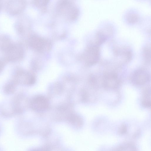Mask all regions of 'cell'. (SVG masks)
I'll return each mask as SVG.
<instances>
[{"label": "cell", "instance_id": "1", "mask_svg": "<svg viewBox=\"0 0 151 151\" xmlns=\"http://www.w3.org/2000/svg\"><path fill=\"white\" fill-rule=\"evenodd\" d=\"M26 0H6L4 3L5 9L7 13L12 16H19L26 6Z\"/></svg>", "mask_w": 151, "mask_h": 151}, {"label": "cell", "instance_id": "2", "mask_svg": "<svg viewBox=\"0 0 151 151\" xmlns=\"http://www.w3.org/2000/svg\"><path fill=\"white\" fill-rule=\"evenodd\" d=\"M100 51L99 46L94 44L90 46L87 50L85 55V60L87 65L92 66L99 61Z\"/></svg>", "mask_w": 151, "mask_h": 151}, {"label": "cell", "instance_id": "3", "mask_svg": "<svg viewBox=\"0 0 151 151\" xmlns=\"http://www.w3.org/2000/svg\"><path fill=\"white\" fill-rule=\"evenodd\" d=\"M30 105L34 111L38 112L45 111L49 106L48 99L42 96H37L33 98L30 101Z\"/></svg>", "mask_w": 151, "mask_h": 151}, {"label": "cell", "instance_id": "4", "mask_svg": "<svg viewBox=\"0 0 151 151\" xmlns=\"http://www.w3.org/2000/svg\"><path fill=\"white\" fill-rule=\"evenodd\" d=\"M150 75L147 71L143 69L135 70L131 76V81L135 84L138 85H144L150 79Z\"/></svg>", "mask_w": 151, "mask_h": 151}, {"label": "cell", "instance_id": "5", "mask_svg": "<svg viewBox=\"0 0 151 151\" xmlns=\"http://www.w3.org/2000/svg\"><path fill=\"white\" fill-rule=\"evenodd\" d=\"M119 83L118 76L115 73L111 72L107 73L103 77V85L106 88H116L117 87Z\"/></svg>", "mask_w": 151, "mask_h": 151}, {"label": "cell", "instance_id": "6", "mask_svg": "<svg viewBox=\"0 0 151 151\" xmlns=\"http://www.w3.org/2000/svg\"><path fill=\"white\" fill-rule=\"evenodd\" d=\"M25 99L24 96L18 95L14 98L11 105L12 114H20L22 113L24 110Z\"/></svg>", "mask_w": 151, "mask_h": 151}, {"label": "cell", "instance_id": "7", "mask_svg": "<svg viewBox=\"0 0 151 151\" xmlns=\"http://www.w3.org/2000/svg\"><path fill=\"white\" fill-rule=\"evenodd\" d=\"M143 96L142 101V106L146 108H149L151 106L150 99V88L145 89L143 92Z\"/></svg>", "mask_w": 151, "mask_h": 151}, {"label": "cell", "instance_id": "8", "mask_svg": "<svg viewBox=\"0 0 151 151\" xmlns=\"http://www.w3.org/2000/svg\"><path fill=\"white\" fill-rule=\"evenodd\" d=\"M107 37L103 33L99 32L97 33L96 36V44L95 45L99 46L106 40Z\"/></svg>", "mask_w": 151, "mask_h": 151}, {"label": "cell", "instance_id": "9", "mask_svg": "<svg viewBox=\"0 0 151 151\" xmlns=\"http://www.w3.org/2000/svg\"><path fill=\"white\" fill-rule=\"evenodd\" d=\"M137 14L134 13L129 14L127 16V21L131 24L135 23L138 21L139 19V17Z\"/></svg>", "mask_w": 151, "mask_h": 151}, {"label": "cell", "instance_id": "10", "mask_svg": "<svg viewBox=\"0 0 151 151\" xmlns=\"http://www.w3.org/2000/svg\"><path fill=\"white\" fill-rule=\"evenodd\" d=\"M16 86L14 83H9L5 86L4 88L5 93L8 94H13L15 91Z\"/></svg>", "mask_w": 151, "mask_h": 151}, {"label": "cell", "instance_id": "11", "mask_svg": "<svg viewBox=\"0 0 151 151\" xmlns=\"http://www.w3.org/2000/svg\"><path fill=\"white\" fill-rule=\"evenodd\" d=\"M35 39L32 44L36 47L39 49H42L43 48H44L45 46V42L44 41L40 39Z\"/></svg>", "mask_w": 151, "mask_h": 151}, {"label": "cell", "instance_id": "12", "mask_svg": "<svg viewBox=\"0 0 151 151\" xmlns=\"http://www.w3.org/2000/svg\"><path fill=\"white\" fill-rule=\"evenodd\" d=\"M150 49L148 47L145 48L143 50V56L145 61L147 63H150Z\"/></svg>", "mask_w": 151, "mask_h": 151}, {"label": "cell", "instance_id": "13", "mask_svg": "<svg viewBox=\"0 0 151 151\" xmlns=\"http://www.w3.org/2000/svg\"><path fill=\"white\" fill-rule=\"evenodd\" d=\"M49 0H34V4L37 6L41 7L46 6Z\"/></svg>", "mask_w": 151, "mask_h": 151}, {"label": "cell", "instance_id": "14", "mask_svg": "<svg viewBox=\"0 0 151 151\" xmlns=\"http://www.w3.org/2000/svg\"><path fill=\"white\" fill-rule=\"evenodd\" d=\"M118 133L119 134H126L127 132V127L125 124L121 125L118 130Z\"/></svg>", "mask_w": 151, "mask_h": 151}, {"label": "cell", "instance_id": "15", "mask_svg": "<svg viewBox=\"0 0 151 151\" xmlns=\"http://www.w3.org/2000/svg\"><path fill=\"white\" fill-rule=\"evenodd\" d=\"M4 0H0V12H1L4 5Z\"/></svg>", "mask_w": 151, "mask_h": 151}, {"label": "cell", "instance_id": "16", "mask_svg": "<svg viewBox=\"0 0 151 151\" xmlns=\"http://www.w3.org/2000/svg\"><path fill=\"white\" fill-rule=\"evenodd\" d=\"M0 130H1V129H0Z\"/></svg>", "mask_w": 151, "mask_h": 151}]
</instances>
